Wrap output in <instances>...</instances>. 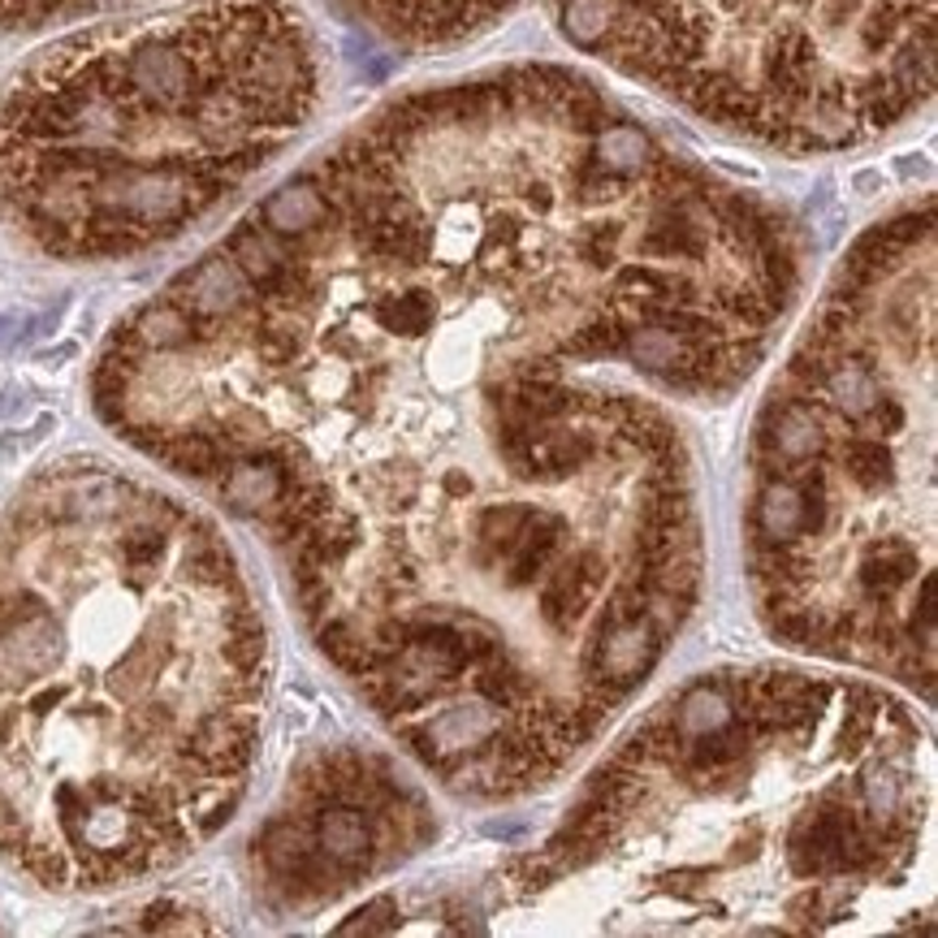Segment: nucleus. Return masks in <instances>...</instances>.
Returning a JSON list of instances; mask_svg holds the SVG:
<instances>
[{
  "label": "nucleus",
  "mask_w": 938,
  "mask_h": 938,
  "mask_svg": "<svg viewBox=\"0 0 938 938\" xmlns=\"http://www.w3.org/2000/svg\"><path fill=\"white\" fill-rule=\"evenodd\" d=\"M428 792L363 744H329L286 783L247 848L252 891L273 917H312L433 848Z\"/></svg>",
  "instance_id": "obj_7"
},
{
  "label": "nucleus",
  "mask_w": 938,
  "mask_h": 938,
  "mask_svg": "<svg viewBox=\"0 0 938 938\" xmlns=\"http://www.w3.org/2000/svg\"><path fill=\"white\" fill-rule=\"evenodd\" d=\"M320 100L299 0H195L69 35L0 95V217L52 260L152 252L265 174Z\"/></svg>",
  "instance_id": "obj_5"
},
{
  "label": "nucleus",
  "mask_w": 938,
  "mask_h": 938,
  "mask_svg": "<svg viewBox=\"0 0 938 938\" xmlns=\"http://www.w3.org/2000/svg\"><path fill=\"white\" fill-rule=\"evenodd\" d=\"M402 48L485 35L528 0H342ZM563 39L683 113L787 156L865 147L935 91V0H541Z\"/></svg>",
  "instance_id": "obj_6"
},
{
  "label": "nucleus",
  "mask_w": 938,
  "mask_h": 938,
  "mask_svg": "<svg viewBox=\"0 0 938 938\" xmlns=\"http://www.w3.org/2000/svg\"><path fill=\"white\" fill-rule=\"evenodd\" d=\"M809 239L567 65L407 91L130 312L91 398L278 550L329 666L480 805L550 787L705 580L688 407Z\"/></svg>",
  "instance_id": "obj_1"
},
{
  "label": "nucleus",
  "mask_w": 938,
  "mask_h": 938,
  "mask_svg": "<svg viewBox=\"0 0 938 938\" xmlns=\"http://www.w3.org/2000/svg\"><path fill=\"white\" fill-rule=\"evenodd\" d=\"M269 631L234 545L100 459L48 463L0 515V861L48 891L130 887L239 809Z\"/></svg>",
  "instance_id": "obj_2"
},
{
  "label": "nucleus",
  "mask_w": 938,
  "mask_h": 938,
  "mask_svg": "<svg viewBox=\"0 0 938 938\" xmlns=\"http://www.w3.org/2000/svg\"><path fill=\"white\" fill-rule=\"evenodd\" d=\"M930 735L844 666H714L598 757L537 852L502 870V926L598 935H839L913 913Z\"/></svg>",
  "instance_id": "obj_3"
},
{
  "label": "nucleus",
  "mask_w": 938,
  "mask_h": 938,
  "mask_svg": "<svg viewBox=\"0 0 938 938\" xmlns=\"http://www.w3.org/2000/svg\"><path fill=\"white\" fill-rule=\"evenodd\" d=\"M143 922H126V926H113V930H160V935H204V930H217L213 922H204V913L195 909H182V904H152L139 913Z\"/></svg>",
  "instance_id": "obj_9"
},
{
  "label": "nucleus",
  "mask_w": 938,
  "mask_h": 938,
  "mask_svg": "<svg viewBox=\"0 0 938 938\" xmlns=\"http://www.w3.org/2000/svg\"><path fill=\"white\" fill-rule=\"evenodd\" d=\"M104 4H117V0H0V30H30V26L91 13Z\"/></svg>",
  "instance_id": "obj_8"
},
{
  "label": "nucleus",
  "mask_w": 938,
  "mask_h": 938,
  "mask_svg": "<svg viewBox=\"0 0 938 938\" xmlns=\"http://www.w3.org/2000/svg\"><path fill=\"white\" fill-rule=\"evenodd\" d=\"M761 627L935 701V200L874 221L770 376L744 454Z\"/></svg>",
  "instance_id": "obj_4"
}]
</instances>
